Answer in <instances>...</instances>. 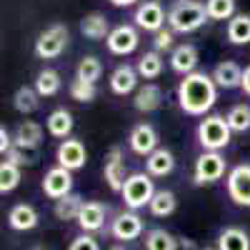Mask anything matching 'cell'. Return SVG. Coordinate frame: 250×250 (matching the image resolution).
Here are the masks:
<instances>
[{
    "instance_id": "6da1fadb",
    "label": "cell",
    "mask_w": 250,
    "mask_h": 250,
    "mask_svg": "<svg viewBox=\"0 0 250 250\" xmlns=\"http://www.w3.org/2000/svg\"><path fill=\"white\" fill-rule=\"evenodd\" d=\"M218 100V85L213 75L200 70L185 75L178 85V105L188 115H205Z\"/></svg>"
},
{
    "instance_id": "7a4b0ae2",
    "label": "cell",
    "mask_w": 250,
    "mask_h": 250,
    "mask_svg": "<svg viewBox=\"0 0 250 250\" xmlns=\"http://www.w3.org/2000/svg\"><path fill=\"white\" fill-rule=\"evenodd\" d=\"M205 20H210L205 5L193 3V0H180L168 13V25L173 33H193L200 25H205Z\"/></svg>"
},
{
    "instance_id": "3957f363",
    "label": "cell",
    "mask_w": 250,
    "mask_h": 250,
    "mask_svg": "<svg viewBox=\"0 0 250 250\" xmlns=\"http://www.w3.org/2000/svg\"><path fill=\"white\" fill-rule=\"evenodd\" d=\"M230 125L223 115H208L200 125H198V140L205 150L218 153L220 148H225L230 143Z\"/></svg>"
},
{
    "instance_id": "277c9868",
    "label": "cell",
    "mask_w": 250,
    "mask_h": 250,
    "mask_svg": "<svg viewBox=\"0 0 250 250\" xmlns=\"http://www.w3.org/2000/svg\"><path fill=\"white\" fill-rule=\"evenodd\" d=\"M155 193H158V190L153 188L150 175H145V173H133L128 180H125L120 195H123L125 205H128L130 210H138V208H143V205H150V200H153Z\"/></svg>"
},
{
    "instance_id": "5b68a950",
    "label": "cell",
    "mask_w": 250,
    "mask_h": 250,
    "mask_svg": "<svg viewBox=\"0 0 250 250\" xmlns=\"http://www.w3.org/2000/svg\"><path fill=\"white\" fill-rule=\"evenodd\" d=\"M68 38H70V35H68V28L62 25V23L50 25L48 30H43V33L38 35V40H35V55L43 58V60L58 58L62 50H65Z\"/></svg>"
},
{
    "instance_id": "8992f818",
    "label": "cell",
    "mask_w": 250,
    "mask_h": 250,
    "mask_svg": "<svg viewBox=\"0 0 250 250\" xmlns=\"http://www.w3.org/2000/svg\"><path fill=\"white\" fill-rule=\"evenodd\" d=\"M228 195L233 203L250 208V163H240L228 175Z\"/></svg>"
},
{
    "instance_id": "52a82bcc",
    "label": "cell",
    "mask_w": 250,
    "mask_h": 250,
    "mask_svg": "<svg viewBox=\"0 0 250 250\" xmlns=\"http://www.w3.org/2000/svg\"><path fill=\"white\" fill-rule=\"evenodd\" d=\"M225 173V158L220 153H210L205 150L198 160H195V170H193V178L198 185H205V183H215L220 180Z\"/></svg>"
},
{
    "instance_id": "ba28073f",
    "label": "cell",
    "mask_w": 250,
    "mask_h": 250,
    "mask_svg": "<svg viewBox=\"0 0 250 250\" xmlns=\"http://www.w3.org/2000/svg\"><path fill=\"white\" fill-rule=\"evenodd\" d=\"M58 165L60 168H65V170H78V168H83L85 165V160H88V153H85V145H83L80 140H75V138H68V140H62L60 145H58Z\"/></svg>"
},
{
    "instance_id": "9c48e42d",
    "label": "cell",
    "mask_w": 250,
    "mask_h": 250,
    "mask_svg": "<svg viewBox=\"0 0 250 250\" xmlns=\"http://www.w3.org/2000/svg\"><path fill=\"white\" fill-rule=\"evenodd\" d=\"M70 190H73V175H70V170H65V168H60V165H58V168L45 173V178H43V193L48 198L60 200V198L70 195Z\"/></svg>"
},
{
    "instance_id": "30bf717a",
    "label": "cell",
    "mask_w": 250,
    "mask_h": 250,
    "mask_svg": "<svg viewBox=\"0 0 250 250\" xmlns=\"http://www.w3.org/2000/svg\"><path fill=\"white\" fill-rule=\"evenodd\" d=\"M130 148H133V153L145 155V158L158 150V133H155L153 125H148V123L135 125L133 133H130Z\"/></svg>"
},
{
    "instance_id": "8fae6325",
    "label": "cell",
    "mask_w": 250,
    "mask_h": 250,
    "mask_svg": "<svg viewBox=\"0 0 250 250\" xmlns=\"http://www.w3.org/2000/svg\"><path fill=\"white\" fill-rule=\"evenodd\" d=\"M135 25L143 30H150V33H160L165 25V10L160 8V3H143L135 10Z\"/></svg>"
},
{
    "instance_id": "7c38bea8",
    "label": "cell",
    "mask_w": 250,
    "mask_h": 250,
    "mask_svg": "<svg viewBox=\"0 0 250 250\" xmlns=\"http://www.w3.org/2000/svg\"><path fill=\"white\" fill-rule=\"evenodd\" d=\"M138 48V30L130 25H118L108 35V50L115 55H128Z\"/></svg>"
},
{
    "instance_id": "4fadbf2b",
    "label": "cell",
    "mask_w": 250,
    "mask_h": 250,
    "mask_svg": "<svg viewBox=\"0 0 250 250\" xmlns=\"http://www.w3.org/2000/svg\"><path fill=\"white\" fill-rule=\"evenodd\" d=\"M105 180L113 193H123V185L128 178H125V163H123L120 148H110V153L105 158Z\"/></svg>"
},
{
    "instance_id": "5bb4252c",
    "label": "cell",
    "mask_w": 250,
    "mask_h": 250,
    "mask_svg": "<svg viewBox=\"0 0 250 250\" xmlns=\"http://www.w3.org/2000/svg\"><path fill=\"white\" fill-rule=\"evenodd\" d=\"M213 80L218 88H225V90H233V88H240L243 85V70L238 62L233 60H223L215 65L213 70Z\"/></svg>"
},
{
    "instance_id": "9a60e30c",
    "label": "cell",
    "mask_w": 250,
    "mask_h": 250,
    "mask_svg": "<svg viewBox=\"0 0 250 250\" xmlns=\"http://www.w3.org/2000/svg\"><path fill=\"white\" fill-rule=\"evenodd\" d=\"M198 60H200V58H198V48H195V45H178V48L173 50V55H170V68L185 78V75L195 73Z\"/></svg>"
},
{
    "instance_id": "2e32d148",
    "label": "cell",
    "mask_w": 250,
    "mask_h": 250,
    "mask_svg": "<svg viewBox=\"0 0 250 250\" xmlns=\"http://www.w3.org/2000/svg\"><path fill=\"white\" fill-rule=\"evenodd\" d=\"M105 210L108 208L98 203V200H90L83 205V210H80V218H78V225L83 228L85 233H95L103 228V223H105Z\"/></svg>"
},
{
    "instance_id": "e0dca14e",
    "label": "cell",
    "mask_w": 250,
    "mask_h": 250,
    "mask_svg": "<svg viewBox=\"0 0 250 250\" xmlns=\"http://www.w3.org/2000/svg\"><path fill=\"white\" fill-rule=\"evenodd\" d=\"M143 233V220L135 213H120L113 220V235L118 240H135Z\"/></svg>"
},
{
    "instance_id": "ac0fdd59",
    "label": "cell",
    "mask_w": 250,
    "mask_h": 250,
    "mask_svg": "<svg viewBox=\"0 0 250 250\" xmlns=\"http://www.w3.org/2000/svg\"><path fill=\"white\" fill-rule=\"evenodd\" d=\"M13 138H15V148L38 150L40 140H43V128H40L38 123H33V120H25V123L18 125V130H15Z\"/></svg>"
},
{
    "instance_id": "d6986e66",
    "label": "cell",
    "mask_w": 250,
    "mask_h": 250,
    "mask_svg": "<svg viewBox=\"0 0 250 250\" xmlns=\"http://www.w3.org/2000/svg\"><path fill=\"white\" fill-rule=\"evenodd\" d=\"M80 33L85 35V38H90V40H103V38L108 40V35L113 30H110L108 18L103 15V13H90V15H85V18L80 20Z\"/></svg>"
},
{
    "instance_id": "ffe728a7",
    "label": "cell",
    "mask_w": 250,
    "mask_h": 250,
    "mask_svg": "<svg viewBox=\"0 0 250 250\" xmlns=\"http://www.w3.org/2000/svg\"><path fill=\"white\" fill-rule=\"evenodd\" d=\"M8 223L13 230H33L38 225V210L28 203H18L8 215Z\"/></svg>"
},
{
    "instance_id": "44dd1931",
    "label": "cell",
    "mask_w": 250,
    "mask_h": 250,
    "mask_svg": "<svg viewBox=\"0 0 250 250\" xmlns=\"http://www.w3.org/2000/svg\"><path fill=\"white\" fill-rule=\"evenodd\" d=\"M138 85V70L130 65H118L115 73L110 75V88L115 95H128Z\"/></svg>"
},
{
    "instance_id": "7402d4cb",
    "label": "cell",
    "mask_w": 250,
    "mask_h": 250,
    "mask_svg": "<svg viewBox=\"0 0 250 250\" xmlns=\"http://www.w3.org/2000/svg\"><path fill=\"white\" fill-rule=\"evenodd\" d=\"M145 168H148V175H155V178H163V175H170L173 168H175V158L170 150L165 148H158L153 155L145 158Z\"/></svg>"
},
{
    "instance_id": "603a6c76",
    "label": "cell",
    "mask_w": 250,
    "mask_h": 250,
    "mask_svg": "<svg viewBox=\"0 0 250 250\" xmlns=\"http://www.w3.org/2000/svg\"><path fill=\"white\" fill-rule=\"evenodd\" d=\"M160 103H163V90L150 83V85H143V88L135 93L133 105H135V110H140V113H153V110L160 108Z\"/></svg>"
},
{
    "instance_id": "cb8c5ba5",
    "label": "cell",
    "mask_w": 250,
    "mask_h": 250,
    "mask_svg": "<svg viewBox=\"0 0 250 250\" xmlns=\"http://www.w3.org/2000/svg\"><path fill=\"white\" fill-rule=\"evenodd\" d=\"M73 125H75L73 123V115L65 108H58V110H53L48 115V133L53 138H68L73 133Z\"/></svg>"
},
{
    "instance_id": "d4e9b609",
    "label": "cell",
    "mask_w": 250,
    "mask_h": 250,
    "mask_svg": "<svg viewBox=\"0 0 250 250\" xmlns=\"http://www.w3.org/2000/svg\"><path fill=\"white\" fill-rule=\"evenodd\" d=\"M218 250H250V238L243 228H225L218 235Z\"/></svg>"
},
{
    "instance_id": "484cf974",
    "label": "cell",
    "mask_w": 250,
    "mask_h": 250,
    "mask_svg": "<svg viewBox=\"0 0 250 250\" xmlns=\"http://www.w3.org/2000/svg\"><path fill=\"white\" fill-rule=\"evenodd\" d=\"M228 40L233 45H248L250 43V15L240 13L235 18H230L228 23Z\"/></svg>"
},
{
    "instance_id": "4316f807",
    "label": "cell",
    "mask_w": 250,
    "mask_h": 250,
    "mask_svg": "<svg viewBox=\"0 0 250 250\" xmlns=\"http://www.w3.org/2000/svg\"><path fill=\"white\" fill-rule=\"evenodd\" d=\"M83 205H85V203L80 200V195L70 193V195H65V198L55 200V218L62 220V223L78 220V218H80V210H83Z\"/></svg>"
},
{
    "instance_id": "83f0119b",
    "label": "cell",
    "mask_w": 250,
    "mask_h": 250,
    "mask_svg": "<svg viewBox=\"0 0 250 250\" xmlns=\"http://www.w3.org/2000/svg\"><path fill=\"white\" fill-rule=\"evenodd\" d=\"M148 208H150V213H153L155 218H168V215H173L175 208H178L175 193H170V190H158V193L153 195V200H150Z\"/></svg>"
},
{
    "instance_id": "f1b7e54d",
    "label": "cell",
    "mask_w": 250,
    "mask_h": 250,
    "mask_svg": "<svg viewBox=\"0 0 250 250\" xmlns=\"http://www.w3.org/2000/svg\"><path fill=\"white\" fill-rule=\"evenodd\" d=\"M38 90L35 88H28V85H23V88H18L15 90V95H13V105H15V110L18 113H23V115H28V113H35L38 110Z\"/></svg>"
},
{
    "instance_id": "f546056e",
    "label": "cell",
    "mask_w": 250,
    "mask_h": 250,
    "mask_svg": "<svg viewBox=\"0 0 250 250\" xmlns=\"http://www.w3.org/2000/svg\"><path fill=\"white\" fill-rule=\"evenodd\" d=\"M35 90L40 98H50L60 90V75L55 70H40L35 78Z\"/></svg>"
},
{
    "instance_id": "4dcf8cb0",
    "label": "cell",
    "mask_w": 250,
    "mask_h": 250,
    "mask_svg": "<svg viewBox=\"0 0 250 250\" xmlns=\"http://www.w3.org/2000/svg\"><path fill=\"white\" fill-rule=\"evenodd\" d=\"M138 75H143V78H158L160 73H163V58H160V53L158 50H150V53H145L140 60H138Z\"/></svg>"
},
{
    "instance_id": "1f68e13d",
    "label": "cell",
    "mask_w": 250,
    "mask_h": 250,
    "mask_svg": "<svg viewBox=\"0 0 250 250\" xmlns=\"http://www.w3.org/2000/svg\"><path fill=\"white\" fill-rule=\"evenodd\" d=\"M175 243H178V238H173L163 228H155V230L145 235V250H175Z\"/></svg>"
},
{
    "instance_id": "d6a6232c",
    "label": "cell",
    "mask_w": 250,
    "mask_h": 250,
    "mask_svg": "<svg viewBox=\"0 0 250 250\" xmlns=\"http://www.w3.org/2000/svg\"><path fill=\"white\" fill-rule=\"evenodd\" d=\"M205 10L210 20L235 18V0H205Z\"/></svg>"
},
{
    "instance_id": "836d02e7",
    "label": "cell",
    "mask_w": 250,
    "mask_h": 250,
    "mask_svg": "<svg viewBox=\"0 0 250 250\" xmlns=\"http://www.w3.org/2000/svg\"><path fill=\"white\" fill-rule=\"evenodd\" d=\"M225 120H228V125H230V130L245 133V130L250 128V108L245 105V103H240V105H233Z\"/></svg>"
},
{
    "instance_id": "e575fe53",
    "label": "cell",
    "mask_w": 250,
    "mask_h": 250,
    "mask_svg": "<svg viewBox=\"0 0 250 250\" xmlns=\"http://www.w3.org/2000/svg\"><path fill=\"white\" fill-rule=\"evenodd\" d=\"M100 73H103L100 60H98L95 55H85V58L78 62V73H75V78L85 80V83H95V80L100 78Z\"/></svg>"
},
{
    "instance_id": "d590c367",
    "label": "cell",
    "mask_w": 250,
    "mask_h": 250,
    "mask_svg": "<svg viewBox=\"0 0 250 250\" xmlns=\"http://www.w3.org/2000/svg\"><path fill=\"white\" fill-rule=\"evenodd\" d=\"M18 183H20V168L8 163V160H3V165H0V193L5 195V193L15 190Z\"/></svg>"
},
{
    "instance_id": "8d00e7d4",
    "label": "cell",
    "mask_w": 250,
    "mask_h": 250,
    "mask_svg": "<svg viewBox=\"0 0 250 250\" xmlns=\"http://www.w3.org/2000/svg\"><path fill=\"white\" fill-rule=\"evenodd\" d=\"M95 83H85V80H80V78H75L73 83H70V95H73V100H78V103H90V100H95Z\"/></svg>"
},
{
    "instance_id": "74e56055",
    "label": "cell",
    "mask_w": 250,
    "mask_h": 250,
    "mask_svg": "<svg viewBox=\"0 0 250 250\" xmlns=\"http://www.w3.org/2000/svg\"><path fill=\"white\" fill-rule=\"evenodd\" d=\"M8 163H13V165H35L38 163V153L35 150H23V148H13L10 153H8Z\"/></svg>"
},
{
    "instance_id": "f35d334b",
    "label": "cell",
    "mask_w": 250,
    "mask_h": 250,
    "mask_svg": "<svg viewBox=\"0 0 250 250\" xmlns=\"http://www.w3.org/2000/svg\"><path fill=\"white\" fill-rule=\"evenodd\" d=\"M70 250H100V245H98V240L90 238V235H78V238H73Z\"/></svg>"
},
{
    "instance_id": "ab89813d",
    "label": "cell",
    "mask_w": 250,
    "mask_h": 250,
    "mask_svg": "<svg viewBox=\"0 0 250 250\" xmlns=\"http://www.w3.org/2000/svg\"><path fill=\"white\" fill-rule=\"evenodd\" d=\"M168 48H173V30L155 33V50L160 53V50H168Z\"/></svg>"
},
{
    "instance_id": "60d3db41",
    "label": "cell",
    "mask_w": 250,
    "mask_h": 250,
    "mask_svg": "<svg viewBox=\"0 0 250 250\" xmlns=\"http://www.w3.org/2000/svg\"><path fill=\"white\" fill-rule=\"evenodd\" d=\"M13 148H15V138H10L8 128L3 125V128H0V153H3V155H8Z\"/></svg>"
},
{
    "instance_id": "b9f144b4",
    "label": "cell",
    "mask_w": 250,
    "mask_h": 250,
    "mask_svg": "<svg viewBox=\"0 0 250 250\" xmlns=\"http://www.w3.org/2000/svg\"><path fill=\"white\" fill-rule=\"evenodd\" d=\"M175 250H195V245H193V240H188V238H178Z\"/></svg>"
},
{
    "instance_id": "7bdbcfd3",
    "label": "cell",
    "mask_w": 250,
    "mask_h": 250,
    "mask_svg": "<svg viewBox=\"0 0 250 250\" xmlns=\"http://www.w3.org/2000/svg\"><path fill=\"white\" fill-rule=\"evenodd\" d=\"M240 88H243L245 95H250V65L243 70V85H240Z\"/></svg>"
},
{
    "instance_id": "ee69618b",
    "label": "cell",
    "mask_w": 250,
    "mask_h": 250,
    "mask_svg": "<svg viewBox=\"0 0 250 250\" xmlns=\"http://www.w3.org/2000/svg\"><path fill=\"white\" fill-rule=\"evenodd\" d=\"M110 3L115 5V8H128V5H133L135 0H110Z\"/></svg>"
},
{
    "instance_id": "f6af8a7d",
    "label": "cell",
    "mask_w": 250,
    "mask_h": 250,
    "mask_svg": "<svg viewBox=\"0 0 250 250\" xmlns=\"http://www.w3.org/2000/svg\"><path fill=\"white\" fill-rule=\"evenodd\" d=\"M30 250H53V248H48V245H33Z\"/></svg>"
},
{
    "instance_id": "bcb514c9",
    "label": "cell",
    "mask_w": 250,
    "mask_h": 250,
    "mask_svg": "<svg viewBox=\"0 0 250 250\" xmlns=\"http://www.w3.org/2000/svg\"><path fill=\"white\" fill-rule=\"evenodd\" d=\"M110 250H125V248H110Z\"/></svg>"
},
{
    "instance_id": "7dc6e473",
    "label": "cell",
    "mask_w": 250,
    "mask_h": 250,
    "mask_svg": "<svg viewBox=\"0 0 250 250\" xmlns=\"http://www.w3.org/2000/svg\"><path fill=\"white\" fill-rule=\"evenodd\" d=\"M203 250H215V248H203Z\"/></svg>"
}]
</instances>
